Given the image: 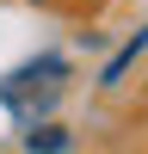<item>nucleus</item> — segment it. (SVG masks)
<instances>
[{
	"label": "nucleus",
	"mask_w": 148,
	"mask_h": 154,
	"mask_svg": "<svg viewBox=\"0 0 148 154\" xmlns=\"http://www.w3.org/2000/svg\"><path fill=\"white\" fill-rule=\"evenodd\" d=\"M62 93H68V62L62 56H37V62H25V68H12L6 80H0V105L19 117V130L37 123Z\"/></svg>",
	"instance_id": "1"
},
{
	"label": "nucleus",
	"mask_w": 148,
	"mask_h": 154,
	"mask_svg": "<svg viewBox=\"0 0 148 154\" xmlns=\"http://www.w3.org/2000/svg\"><path fill=\"white\" fill-rule=\"evenodd\" d=\"M74 136L62 123H25V154H68Z\"/></svg>",
	"instance_id": "2"
},
{
	"label": "nucleus",
	"mask_w": 148,
	"mask_h": 154,
	"mask_svg": "<svg viewBox=\"0 0 148 154\" xmlns=\"http://www.w3.org/2000/svg\"><path fill=\"white\" fill-rule=\"evenodd\" d=\"M142 49H148V31H136V37H130V43H123V49H117V62H111V68H105V86H117V80H123V74H130V62H136V56H142Z\"/></svg>",
	"instance_id": "3"
}]
</instances>
